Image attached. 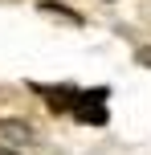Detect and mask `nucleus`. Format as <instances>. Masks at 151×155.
Returning <instances> with one entry per match:
<instances>
[{
    "label": "nucleus",
    "instance_id": "obj_1",
    "mask_svg": "<svg viewBox=\"0 0 151 155\" xmlns=\"http://www.w3.org/2000/svg\"><path fill=\"white\" fill-rule=\"evenodd\" d=\"M74 118L78 123H90V127H102L106 123V90H78L74 98Z\"/></svg>",
    "mask_w": 151,
    "mask_h": 155
},
{
    "label": "nucleus",
    "instance_id": "obj_2",
    "mask_svg": "<svg viewBox=\"0 0 151 155\" xmlns=\"http://www.w3.org/2000/svg\"><path fill=\"white\" fill-rule=\"evenodd\" d=\"M37 94H45V106L53 110V114H74V98H78V90H70V86H33Z\"/></svg>",
    "mask_w": 151,
    "mask_h": 155
},
{
    "label": "nucleus",
    "instance_id": "obj_3",
    "mask_svg": "<svg viewBox=\"0 0 151 155\" xmlns=\"http://www.w3.org/2000/svg\"><path fill=\"white\" fill-rule=\"evenodd\" d=\"M0 155H16V151H8V147H0Z\"/></svg>",
    "mask_w": 151,
    "mask_h": 155
}]
</instances>
